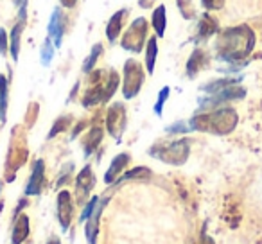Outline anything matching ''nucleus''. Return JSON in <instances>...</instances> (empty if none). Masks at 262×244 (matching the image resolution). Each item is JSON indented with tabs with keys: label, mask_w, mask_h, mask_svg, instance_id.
Returning a JSON list of instances; mask_svg holds the SVG:
<instances>
[{
	"label": "nucleus",
	"mask_w": 262,
	"mask_h": 244,
	"mask_svg": "<svg viewBox=\"0 0 262 244\" xmlns=\"http://www.w3.org/2000/svg\"><path fill=\"white\" fill-rule=\"evenodd\" d=\"M255 47V33L248 26L230 27L219 33L217 36V56L228 63H239L250 56Z\"/></svg>",
	"instance_id": "1"
},
{
	"label": "nucleus",
	"mask_w": 262,
	"mask_h": 244,
	"mask_svg": "<svg viewBox=\"0 0 262 244\" xmlns=\"http://www.w3.org/2000/svg\"><path fill=\"white\" fill-rule=\"evenodd\" d=\"M239 122V115L233 108L223 106V108L208 109L194 115L189 120V126L192 131L212 133V135H228L235 129Z\"/></svg>",
	"instance_id": "2"
},
{
	"label": "nucleus",
	"mask_w": 262,
	"mask_h": 244,
	"mask_svg": "<svg viewBox=\"0 0 262 244\" xmlns=\"http://www.w3.org/2000/svg\"><path fill=\"white\" fill-rule=\"evenodd\" d=\"M120 84V77L115 70H92L88 74V88L84 90L81 104L84 108H94L102 102H108L115 95Z\"/></svg>",
	"instance_id": "3"
},
{
	"label": "nucleus",
	"mask_w": 262,
	"mask_h": 244,
	"mask_svg": "<svg viewBox=\"0 0 262 244\" xmlns=\"http://www.w3.org/2000/svg\"><path fill=\"white\" fill-rule=\"evenodd\" d=\"M149 154L158 158L160 162L169 165H183L189 160L190 154V140L178 139L172 142H158L149 147Z\"/></svg>",
	"instance_id": "4"
},
{
	"label": "nucleus",
	"mask_w": 262,
	"mask_h": 244,
	"mask_svg": "<svg viewBox=\"0 0 262 244\" xmlns=\"http://www.w3.org/2000/svg\"><path fill=\"white\" fill-rule=\"evenodd\" d=\"M124 77H122V95L124 99L131 101L140 94L144 86V81H146V70H144L142 63L137 61V59H127L124 63V70H122Z\"/></svg>",
	"instance_id": "5"
},
{
	"label": "nucleus",
	"mask_w": 262,
	"mask_h": 244,
	"mask_svg": "<svg viewBox=\"0 0 262 244\" xmlns=\"http://www.w3.org/2000/svg\"><path fill=\"white\" fill-rule=\"evenodd\" d=\"M147 31H149V24L144 16L135 18L129 24L127 31L120 38V47L127 52H133V54H139L142 52V49L147 43Z\"/></svg>",
	"instance_id": "6"
},
{
	"label": "nucleus",
	"mask_w": 262,
	"mask_h": 244,
	"mask_svg": "<svg viewBox=\"0 0 262 244\" xmlns=\"http://www.w3.org/2000/svg\"><path fill=\"white\" fill-rule=\"evenodd\" d=\"M18 131L20 129H16L15 135H11L8 160H6V182H13L16 178L18 169L26 164L27 157H29V149L26 146V140H24V137L18 139Z\"/></svg>",
	"instance_id": "7"
},
{
	"label": "nucleus",
	"mask_w": 262,
	"mask_h": 244,
	"mask_svg": "<svg viewBox=\"0 0 262 244\" xmlns=\"http://www.w3.org/2000/svg\"><path fill=\"white\" fill-rule=\"evenodd\" d=\"M126 126H127L126 106H124V102H113L108 108V112H106V129H108V133L117 142H120L124 131H126Z\"/></svg>",
	"instance_id": "8"
},
{
	"label": "nucleus",
	"mask_w": 262,
	"mask_h": 244,
	"mask_svg": "<svg viewBox=\"0 0 262 244\" xmlns=\"http://www.w3.org/2000/svg\"><path fill=\"white\" fill-rule=\"evenodd\" d=\"M56 219H58L59 226L63 232L69 230L74 219V196L70 190L61 189L56 196Z\"/></svg>",
	"instance_id": "9"
},
{
	"label": "nucleus",
	"mask_w": 262,
	"mask_h": 244,
	"mask_svg": "<svg viewBox=\"0 0 262 244\" xmlns=\"http://www.w3.org/2000/svg\"><path fill=\"white\" fill-rule=\"evenodd\" d=\"M244 95H246V90L237 86V84H233V86L225 88V90L217 92V94H212V95H208V97L200 99V109L201 112H208V109H212V108H217V106L223 104V102L243 99Z\"/></svg>",
	"instance_id": "10"
},
{
	"label": "nucleus",
	"mask_w": 262,
	"mask_h": 244,
	"mask_svg": "<svg viewBox=\"0 0 262 244\" xmlns=\"http://www.w3.org/2000/svg\"><path fill=\"white\" fill-rule=\"evenodd\" d=\"M94 187H95V174L92 171V165H84L79 171V174L76 176V194H74V197H76L77 203L84 207V203L92 197L90 194L94 190Z\"/></svg>",
	"instance_id": "11"
},
{
	"label": "nucleus",
	"mask_w": 262,
	"mask_h": 244,
	"mask_svg": "<svg viewBox=\"0 0 262 244\" xmlns=\"http://www.w3.org/2000/svg\"><path fill=\"white\" fill-rule=\"evenodd\" d=\"M47 31H49L47 36L52 40L54 47L56 49L61 47L63 38H65V33H67V16H65V13H63L61 6H56V8L52 9V15H51V20H49Z\"/></svg>",
	"instance_id": "12"
},
{
	"label": "nucleus",
	"mask_w": 262,
	"mask_h": 244,
	"mask_svg": "<svg viewBox=\"0 0 262 244\" xmlns=\"http://www.w3.org/2000/svg\"><path fill=\"white\" fill-rule=\"evenodd\" d=\"M43 182H45V162L41 158H38V160H34L33 169H31V176L27 180L26 189H24L26 197L40 196L41 190H43Z\"/></svg>",
	"instance_id": "13"
},
{
	"label": "nucleus",
	"mask_w": 262,
	"mask_h": 244,
	"mask_svg": "<svg viewBox=\"0 0 262 244\" xmlns=\"http://www.w3.org/2000/svg\"><path fill=\"white\" fill-rule=\"evenodd\" d=\"M106 203H108V197H101L95 207V210L92 212L90 217L84 221V235H86L88 244H95L97 242V235H99V225H101V215L104 210Z\"/></svg>",
	"instance_id": "14"
},
{
	"label": "nucleus",
	"mask_w": 262,
	"mask_h": 244,
	"mask_svg": "<svg viewBox=\"0 0 262 244\" xmlns=\"http://www.w3.org/2000/svg\"><path fill=\"white\" fill-rule=\"evenodd\" d=\"M131 162V157L129 153H119L115 158L112 160L110 167L106 169L104 172V183L106 185H115V182L124 174V169L129 165Z\"/></svg>",
	"instance_id": "15"
},
{
	"label": "nucleus",
	"mask_w": 262,
	"mask_h": 244,
	"mask_svg": "<svg viewBox=\"0 0 262 244\" xmlns=\"http://www.w3.org/2000/svg\"><path fill=\"white\" fill-rule=\"evenodd\" d=\"M127 9L122 8L119 9V11H115L112 15V18L108 20V24H106V40L110 41V43H115L117 40H119L120 33H122V26H124V18H126L127 15Z\"/></svg>",
	"instance_id": "16"
},
{
	"label": "nucleus",
	"mask_w": 262,
	"mask_h": 244,
	"mask_svg": "<svg viewBox=\"0 0 262 244\" xmlns=\"http://www.w3.org/2000/svg\"><path fill=\"white\" fill-rule=\"evenodd\" d=\"M102 137H104V129H102V126L94 124L90 129H88L86 135L83 137V153H84V158L92 157V154L97 151L99 144L102 142Z\"/></svg>",
	"instance_id": "17"
},
{
	"label": "nucleus",
	"mask_w": 262,
	"mask_h": 244,
	"mask_svg": "<svg viewBox=\"0 0 262 244\" xmlns=\"http://www.w3.org/2000/svg\"><path fill=\"white\" fill-rule=\"evenodd\" d=\"M31 233V221L27 214H20L13 221V232H11V244H24Z\"/></svg>",
	"instance_id": "18"
},
{
	"label": "nucleus",
	"mask_w": 262,
	"mask_h": 244,
	"mask_svg": "<svg viewBox=\"0 0 262 244\" xmlns=\"http://www.w3.org/2000/svg\"><path fill=\"white\" fill-rule=\"evenodd\" d=\"M208 65V56L205 51H201V49H196V51L190 54L189 61H187V76L192 79V77H196L198 74L201 72V70L205 69V66Z\"/></svg>",
	"instance_id": "19"
},
{
	"label": "nucleus",
	"mask_w": 262,
	"mask_h": 244,
	"mask_svg": "<svg viewBox=\"0 0 262 244\" xmlns=\"http://www.w3.org/2000/svg\"><path fill=\"white\" fill-rule=\"evenodd\" d=\"M151 26L155 29V36L160 40V38L165 36V29H167V9H165L164 4L157 6L151 15Z\"/></svg>",
	"instance_id": "20"
},
{
	"label": "nucleus",
	"mask_w": 262,
	"mask_h": 244,
	"mask_svg": "<svg viewBox=\"0 0 262 244\" xmlns=\"http://www.w3.org/2000/svg\"><path fill=\"white\" fill-rule=\"evenodd\" d=\"M24 27H26V22H20V20H18V22L13 26V29L9 31V54H11L13 61H18L20 41H22Z\"/></svg>",
	"instance_id": "21"
},
{
	"label": "nucleus",
	"mask_w": 262,
	"mask_h": 244,
	"mask_svg": "<svg viewBox=\"0 0 262 244\" xmlns=\"http://www.w3.org/2000/svg\"><path fill=\"white\" fill-rule=\"evenodd\" d=\"M219 31L217 20L210 15H203L198 22V40H207V38L214 36Z\"/></svg>",
	"instance_id": "22"
},
{
	"label": "nucleus",
	"mask_w": 262,
	"mask_h": 244,
	"mask_svg": "<svg viewBox=\"0 0 262 244\" xmlns=\"http://www.w3.org/2000/svg\"><path fill=\"white\" fill-rule=\"evenodd\" d=\"M8 106H9V79L0 74V122L6 124L8 120Z\"/></svg>",
	"instance_id": "23"
},
{
	"label": "nucleus",
	"mask_w": 262,
	"mask_h": 244,
	"mask_svg": "<svg viewBox=\"0 0 262 244\" xmlns=\"http://www.w3.org/2000/svg\"><path fill=\"white\" fill-rule=\"evenodd\" d=\"M157 58H158V38L151 36L146 43V70L147 74L155 72V66H157Z\"/></svg>",
	"instance_id": "24"
},
{
	"label": "nucleus",
	"mask_w": 262,
	"mask_h": 244,
	"mask_svg": "<svg viewBox=\"0 0 262 244\" xmlns=\"http://www.w3.org/2000/svg\"><path fill=\"white\" fill-rule=\"evenodd\" d=\"M151 174H153V172H151L149 167H133L124 172L115 182V185H120V183H124V182H131V180H149Z\"/></svg>",
	"instance_id": "25"
},
{
	"label": "nucleus",
	"mask_w": 262,
	"mask_h": 244,
	"mask_svg": "<svg viewBox=\"0 0 262 244\" xmlns=\"http://www.w3.org/2000/svg\"><path fill=\"white\" fill-rule=\"evenodd\" d=\"M70 126H72V117H70V115H61L59 119H56V122L52 124V128H51V131H49L47 139L52 140L54 137H58L59 133L67 131Z\"/></svg>",
	"instance_id": "26"
},
{
	"label": "nucleus",
	"mask_w": 262,
	"mask_h": 244,
	"mask_svg": "<svg viewBox=\"0 0 262 244\" xmlns=\"http://www.w3.org/2000/svg\"><path fill=\"white\" fill-rule=\"evenodd\" d=\"M102 45L101 43H95L94 47H92V51H90V54H88V58L84 59V63H83V72L84 74H90L92 70L95 69V65H97V59L102 56Z\"/></svg>",
	"instance_id": "27"
},
{
	"label": "nucleus",
	"mask_w": 262,
	"mask_h": 244,
	"mask_svg": "<svg viewBox=\"0 0 262 244\" xmlns=\"http://www.w3.org/2000/svg\"><path fill=\"white\" fill-rule=\"evenodd\" d=\"M233 84H237V79H230V77H225V79H217V81H210L208 84H205V86H201V90L207 92V94H217V92L225 90V88L228 86H233Z\"/></svg>",
	"instance_id": "28"
},
{
	"label": "nucleus",
	"mask_w": 262,
	"mask_h": 244,
	"mask_svg": "<svg viewBox=\"0 0 262 244\" xmlns=\"http://www.w3.org/2000/svg\"><path fill=\"white\" fill-rule=\"evenodd\" d=\"M54 52H56V47L54 43H52L51 38H45L43 45H41V51H40V59H41V65L43 66H49L52 61V58H54Z\"/></svg>",
	"instance_id": "29"
},
{
	"label": "nucleus",
	"mask_w": 262,
	"mask_h": 244,
	"mask_svg": "<svg viewBox=\"0 0 262 244\" xmlns=\"http://www.w3.org/2000/svg\"><path fill=\"white\" fill-rule=\"evenodd\" d=\"M169 95H171V88L169 86H164L160 92H158V97H157V102H155V113H157V117H162V113H164V106L165 102H167Z\"/></svg>",
	"instance_id": "30"
},
{
	"label": "nucleus",
	"mask_w": 262,
	"mask_h": 244,
	"mask_svg": "<svg viewBox=\"0 0 262 244\" xmlns=\"http://www.w3.org/2000/svg\"><path fill=\"white\" fill-rule=\"evenodd\" d=\"M72 172H74V164L70 162V164H67L65 167L59 171L58 178H56V189H61L63 185H67V183L70 182V178H72Z\"/></svg>",
	"instance_id": "31"
},
{
	"label": "nucleus",
	"mask_w": 262,
	"mask_h": 244,
	"mask_svg": "<svg viewBox=\"0 0 262 244\" xmlns=\"http://www.w3.org/2000/svg\"><path fill=\"white\" fill-rule=\"evenodd\" d=\"M99 199H101V197H99V196H92L90 199H88L86 203H84L83 212H81V214H79V223H84L88 217H90L92 212H94V210H95V207H97Z\"/></svg>",
	"instance_id": "32"
},
{
	"label": "nucleus",
	"mask_w": 262,
	"mask_h": 244,
	"mask_svg": "<svg viewBox=\"0 0 262 244\" xmlns=\"http://www.w3.org/2000/svg\"><path fill=\"white\" fill-rule=\"evenodd\" d=\"M189 131H192V129H190L189 122H185V120H178V122L165 128V133H169V135H180V133H189Z\"/></svg>",
	"instance_id": "33"
},
{
	"label": "nucleus",
	"mask_w": 262,
	"mask_h": 244,
	"mask_svg": "<svg viewBox=\"0 0 262 244\" xmlns=\"http://www.w3.org/2000/svg\"><path fill=\"white\" fill-rule=\"evenodd\" d=\"M178 2V8H180V13L183 15V18L190 20L196 16V9H194L192 2L190 0H176Z\"/></svg>",
	"instance_id": "34"
},
{
	"label": "nucleus",
	"mask_w": 262,
	"mask_h": 244,
	"mask_svg": "<svg viewBox=\"0 0 262 244\" xmlns=\"http://www.w3.org/2000/svg\"><path fill=\"white\" fill-rule=\"evenodd\" d=\"M9 52V34L6 33V29L0 27V54L6 56Z\"/></svg>",
	"instance_id": "35"
},
{
	"label": "nucleus",
	"mask_w": 262,
	"mask_h": 244,
	"mask_svg": "<svg viewBox=\"0 0 262 244\" xmlns=\"http://www.w3.org/2000/svg\"><path fill=\"white\" fill-rule=\"evenodd\" d=\"M201 4L208 11H215V9H221L225 6V0H201Z\"/></svg>",
	"instance_id": "36"
},
{
	"label": "nucleus",
	"mask_w": 262,
	"mask_h": 244,
	"mask_svg": "<svg viewBox=\"0 0 262 244\" xmlns=\"http://www.w3.org/2000/svg\"><path fill=\"white\" fill-rule=\"evenodd\" d=\"M29 207V199H27V197H22V199L18 201V203H16V208H15V212H13V221H15L16 217H18L20 214H24V208H27Z\"/></svg>",
	"instance_id": "37"
},
{
	"label": "nucleus",
	"mask_w": 262,
	"mask_h": 244,
	"mask_svg": "<svg viewBox=\"0 0 262 244\" xmlns=\"http://www.w3.org/2000/svg\"><path fill=\"white\" fill-rule=\"evenodd\" d=\"M18 20L20 22H27V0L18 6Z\"/></svg>",
	"instance_id": "38"
},
{
	"label": "nucleus",
	"mask_w": 262,
	"mask_h": 244,
	"mask_svg": "<svg viewBox=\"0 0 262 244\" xmlns=\"http://www.w3.org/2000/svg\"><path fill=\"white\" fill-rule=\"evenodd\" d=\"M86 128V122H84V120H81V122H77L76 124V128H74V131H72V135H70V139H77V135H79L81 131H83V129Z\"/></svg>",
	"instance_id": "39"
},
{
	"label": "nucleus",
	"mask_w": 262,
	"mask_h": 244,
	"mask_svg": "<svg viewBox=\"0 0 262 244\" xmlns=\"http://www.w3.org/2000/svg\"><path fill=\"white\" fill-rule=\"evenodd\" d=\"M59 6L65 9H74L77 6V0H59Z\"/></svg>",
	"instance_id": "40"
},
{
	"label": "nucleus",
	"mask_w": 262,
	"mask_h": 244,
	"mask_svg": "<svg viewBox=\"0 0 262 244\" xmlns=\"http://www.w3.org/2000/svg\"><path fill=\"white\" fill-rule=\"evenodd\" d=\"M155 2H157V0H139V6L142 9H151Z\"/></svg>",
	"instance_id": "41"
},
{
	"label": "nucleus",
	"mask_w": 262,
	"mask_h": 244,
	"mask_svg": "<svg viewBox=\"0 0 262 244\" xmlns=\"http://www.w3.org/2000/svg\"><path fill=\"white\" fill-rule=\"evenodd\" d=\"M47 244H61V240H59L58 237H51V239L47 240Z\"/></svg>",
	"instance_id": "42"
},
{
	"label": "nucleus",
	"mask_w": 262,
	"mask_h": 244,
	"mask_svg": "<svg viewBox=\"0 0 262 244\" xmlns=\"http://www.w3.org/2000/svg\"><path fill=\"white\" fill-rule=\"evenodd\" d=\"M201 244H215V242L210 239V237H205V235H203V239H201Z\"/></svg>",
	"instance_id": "43"
},
{
	"label": "nucleus",
	"mask_w": 262,
	"mask_h": 244,
	"mask_svg": "<svg viewBox=\"0 0 262 244\" xmlns=\"http://www.w3.org/2000/svg\"><path fill=\"white\" fill-rule=\"evenodd\" d=\"M22 2H26V0H13V4H15L16 8H18V6L22 4Z\"/></svg>",
	"instance_id": "44"
},
{
	"label": "nucleus",
	"mask_w": 262,
	"mask_h": 244,
	"mask_svg": "<svg viewBox=\"0 0 262 244\" xmlns=\"http://www.w3.org/2000/svg\"><path fill=\"white\" fill-rule=\"evenodd\" d=\"M2 187H4V183H2V182H0V192H2Z\"/></svg>",
	"instance_id": "45"
}]
</instances>
